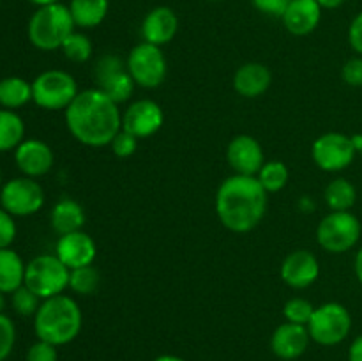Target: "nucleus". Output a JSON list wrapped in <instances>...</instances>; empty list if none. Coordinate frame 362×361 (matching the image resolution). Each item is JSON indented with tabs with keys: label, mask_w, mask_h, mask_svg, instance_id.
Wrapping results in <instances>:
<instances>
[{
	"label": "nucleus",
	"mask_w": 362,
	"mask_h": 361,
	"mask_svg": "<svg viewBox=\"0 0 362 361\" xmlns=\"http://www.w3.org/2000/svg\"><path fill=\"white\" fill-rule=\"evenodd\" d=\"M226 159L232 170L239 176L257 177L265 165V154L260 142L251 134H237L226 147Z\"/></svg>",
	"instance_id": "14"
},
{
	"label": "nucleus",
	"mask_w": 362,
	"mask_h": 361,
	"mask_svg": "<svg viewBox=\"0 0 362 361\" xmlns=\"http://www.w3.org/2000/svg\"><path fill=\"white\" fill-rule=\"evenodd\" d=\"M279 273H281V280L288 287L306 289L313 285L320 276V264L311 251L296 250L286 255Z\"/></svg>",
	"instance_id": "17"
},
{
	"label": "nucleus",
	"mask_w": 362,
	"mask_h": 361,
	"mask_svg": "<svg viewBox=\"0 0 362 361\" xmlns=\"http://www.w3.org/2000/svg\"><path fill=\"white\" fill-rule=\"evenodd\" d=\"M308 331L313 342L318 345L332 347L346 340V336L352 331V315L349 308L341 303H324L315 308L310 322H308Z\"/></svg>",
	"instance_id": "7"
},
{
	"label": "nucleus",
	"mask_w": 362,
	"mask_h": 361,
	"mask_svg": "<svg viewBox=\"0 0 362 361\" xmlns=\"http://www.w3.org/2000/svg\"><path fill=\"white\" fill-rule=\"evenodd\" d=\"M0 4H2V2H0Z\"/></svg>",
	"instance_id": "49"
},
{
	"label": "nucleus",
	"mask_w": 362,
	"mask_h": 361,
	"mask_svg": "<svg viewBox=\"0 0 362 361\" xmlns=\"http://www.w3.org/2000/svg\"><path fill=\"white\" fill-rule=\"evenodd\" d=\"M55 255L71 271V269L94 264L98 257V246L87 232L76 230V232L64 234L59 237L55 244Z\"/></svg>",
	"instance_id": "15"
},
{
	"label": "nucleus",
	"mask_w": 362,
	"mask_h": 361,
	"mask_svg": "<svg viewBox=\"0 0 362 361\" xmlns=\"http://www.w3.org/2000/svg\"><path fill=\"white\" fill-rule=\"evenodd\" d=\"M16 237V223L14 216L9 214L4 207H0V250L9 248Z\"/></svg>",
	"instance_id": "36"
},
{
	"label": "nucleus",
	"mask_w": 362,
	"mask_h": 361,
	"mask_svg": "<svg viewBox=\"0 0 362 361\" xmlns=\"http://www.w3.org/2000/svg\"><path fill=\"white\" fill-rule=\"evenodd\" d=\"M0 188H2V170H0Z\"/></svg>",
	"instance_id": "47"
},
{
	"label": "nucleus",
	"mask_w": 362,
	"mask_h": 361,
	"mask_svg": "<svg viewBox=\"0 0 362 361\" xmlns=\"http://www.w3.org/2000/svg\"><path fill=\"white\" fill-rule=\"evenodd\" d=\"M16 342V328L7 315L0 314V361H6Z\"/></svg>",
	"instance_id": "33"
},
{
	"label": "nucleus",
	"mask_w": 362,
	"mask_h": 361,
	"mask_svg": "<svg viewBox=\"0 0 362 361\" xmlns=\"http://www.w3.org/2000/svg\"><path fill=\"white\" fill-rule=\"evenodd\" d=\"M99 287V271L94 265H83V268L71 269L69 273V289L80 296H90Z\"/></svg>",
	"instance_id": "29"
},
{
	"label": "nucleus",
	"mask_w": 362,
	"mask_h": 361,
	"mask_svg": "<svg viewBox=\"0 0 362 361\" xmlns=\"http://www.w3.org/2000/svg\"><path fill=\"white\" fill-rule=\"evenodd\" d=\"M4 308H6V297L4 292H0V314H4Z\"/></svg>",
	"instance_id": "46"
},
{
	"label": "nucleus",
	"mask_w": 362,
	"mask_h": 361,
	"mask_svg": "<svg viewBox=\"0 0 362 361\" xmlns=\"http://www.w3.org/2000/svg\"><path fill=\"white\" fill-rule=\"evenodd\" d=\"M177 30H179V18H177L175 11L166 6H159L148 11L147 16L141 21L144 41L156 46L168 45L175 38Z\"/></svg>",
	"instance_id": "19"
},
{
	"label": "nucleus",
	"mask_w": 362,
	"mask_h": 361,
	"mask_svg": "<svg viewBox=\"0 0 362 361\" xmlns=\"http://www.w3.org/2000/svg\"><path fill=\"white\" fill-rule=\"evenodd\" d=\"M30 4L37 7H45V6H52V4H60V0H28Z\"/></svg>",
	"instance_id": "44"
},
{
	"label": "nucleus",
	"mask_w": 362,
	"mask_h": 361,
	"mask_svg": "<svg viewBox=\"0 0 362 361\" xmlns=\"http://www.w3.org/2000/svg\"><path fill=\"white\" fill-rule=\"evenodd\" d=\"M60 50H62L64 57H66L67 60L76 64L87 62V60L92 57V52H94V48H92V41L88 39V35L81 34V32H73V34L64 41L62 48Z\"/></svg>",
	"instance_id": "30"
},
{
	"label": "nucleus",
	"mask_w": 362,
	"mask_h": 361,
	"mask_svg": "<svg viewBox=\"0 0 362 361\" xmlns=\"http://www.w3.org/2000/svg\"><path fill=\"white\" fill-rule=\"evenodd\" d=\"M349 42L356 53L362 57V11L352 20L349 27Z\"/></svg>",
	"instance_id": "39"
},
{
	"label": "nucleus",
	"mask_w": 362,
	"mask_h": 361,
	"mask_svg": "<svg viewBox=\"0 0 362 361\" xmlns=\"http://www.w3.org/2000/svg\"><path fill=\"white\" fill-rule=\"evenodd\" d=\"M126 66L134 84L144 88L159 87L168 74V62L161 46L145 41L131 50L126 59Z\"/></svg>",
	"instance_id": "9"
},
{
	"label": "nucleus",
	"mask_w": 362,
	"mask_h": 361,
	"mask_svg": "<svg viewBox=\"0 0 362 361\" xmlns=\"http://www.w3.org/2000/svg\"><path fill=\"white\" fill-rule=\"evenodd\" d=\"M359 218L350 211H331L317 227V241L329 253H346L361 239Z\"/></svg>",
	"instance_id": "6"
},
{
	"label": "nucleus",
	"mask_w": 362,
	"mask_h": 361,
	"mask_svg": "<svg viewBox=\"0 0 362 361\" xmlns=\"http://www.w3.org/2000/svg\"><path fill=\"white\" fill-rule=\"evenodd\" d=\"M322 9H338L345 4V0H317Z\"/></svg>",
	"instance_id": "41"
},
{
	"label": "nucleus",
	"mask_w": 362,
	"mask_h": 361,
	"mask_svg": "<svg viewBox=\"0 0 362 361\" xmlns=\"http://www.w3.org/2000/svg\"><path fill=\"white\" fill-rule=\"evenodd\" d=\"M74 21L69 7L64 4L37 7L28 20V41L42 52L62 48L64 41L74 32Z\"/></svg>",
	"instance_id": "4"
},
{
	"label": "nucleus",
	"mask_w": 362,
	"mask_h": 361,
	"mask_svg": "<svg viewBox=\"0 0 362 361\" xmlns=\"http://www.w3.org/2000/svg\"><path fill=\"white\" fill-rule=\"evenodd\" d=\"M354 269H356V276L359 280V283L362 285V248L357 251L356 260H354Z\"/></svg>",
	"instance_id": "42"
},
{
	"label": "nucleus",
	"mask_w": 362,
	"mask_h": 361,
	"mask_svg": "<svg viewBox=\"0 0 362 361\" xmlns=\"http://www.w3.org/2000/svg\"><path fill=\"white\" fill-rule=\"evenodd\" d=\"M324 198L331 211H350L356 205L357 190L349 179L338 177L325 186Z\"/></svg>",
	"instance_id": "26"
},
{
	"label": "nucleus",
	"mask_w": 362,
	"mask_h": 361,
	"mask_svg": "<svg viewBox=\"0 0 362 361\" xmlns=\"http://www.w3.org/2000/svg\"><path fill=\"white\" fill-rule=\"evenodd\" d=\"M67 7L76 27L94 28L108 16L110 0H71Z\"/></svg>",
	"instance_id": "24"
},
{
	"label": "nucleus",
	"mask_w": 362,
	"mask_h": 361,
	"mask_svg": "<svg viewBox=\"0 0 362 361\" xmlns=\"http://www.w3.org/2000/svg\"><path fill=\"white\" fill-rule=\"evenodd\" d=\"M64 112L69 133L87 147L110 145L122 130L119 105L98 87L78 92L74 101Z\"/></svg>",
	"instance_id": "1"
},
{
	"label": "nucleus",
	"mask_w": 362,
	"mask_h": 361,
	"mask_svg": "<svg viewBox=\"0 0 362 361\" xmlns=\"http://www.w3.org/2000/svg\"><path fill=\"white\" fill-rule=\"evenodd\" d=\"M341 78L350 87H362V57H352L343 64Z\"/></svg>",
	"instance_id": "35"
},
{
	"label": "nucleus",
	"mask_w": 362,
	"mask_h": 361,
	"mask_svg": "<svg viewBox=\"0 0 362 361\" xmlns=\"http://www.w3.org/2000/svg\"><path fill=\"white\" fill-rule=\"evenodd\" d=\"M322 11L317 0H290L281 18L283 25L290 34L308 35L320 25Z\"/></svg>",
	"instance_id": "20"
},
{
	"label": "nucleus",
	"mask_w": 362,
	"mask_h": 361,
	"mask_svg": "<svg viewBox=\"0 0 362 361\" xmlns=\"http://www.w3.org/2000/svg\"><path fill=\"white\" fill-rule=\"evenodd\" d=\"M267 191L257 177L233 173L216 193V212L225 229L235 234L251 232L267 212Z\"/></svg>",
	"instance_id": "2"
},
{
	"label": "nucleus",
	"mask_w": 362,
	"mask_h": 361,
	"mask_svg": "<svg viewBox=\"0 0 362 361\" xmlns=\"http://www.w3.org/2000/svg\"><path fill=\"white\" fill-rule=\"evenodd\" d=\"M154 361H186V360L179 356H173V354H163V356L156 357Z\"/></svg>",
	"instance_id": "45"
},
{
	"label": "nucleus",
	"mask_w": 362,
	"mask_h": 361,
	"mask_svg": "<svg viewBox=\"0 0 362 361\" xmlns=\"http://www.w3.org/2000/svg\"><path fill=\"white\" fill-rule=\"evenodd\" d=\"M311 342L308 326L283 322L274 329L271 336V349L279 360L292 361L303 356Z\"/></svg>",
	"instance_id": "18"
},
{
	"label": "nucleus",
	"mask_w": 362,
	"mask_h": 361,
	"mask_svg": "<svg viewBox=\"0 0 362 361\" xmlns=\"http://www.w3.org/2000/svg\"><path fill=\"white\" fill-rule=\"evenodd\" d=\"M83 315L73 297L59 294L45 299L34 315V331L37 340L60 347L71 343L81 331Z\"/></svg>",
	"instance_id": "3"
},
{
	"label": "nucleus",
	"mask_w": 362,
	"mask_h": 361,
	"mask_svg": "<svg viewBox=\"0 0 362 361\" xmlns=\"http://www.w3.org/2000/svg\"><path fill=\"white\" fill-rule=\"evenodd\" d=\"M315 165L324 172H341L352 165L357 156L352 137L343 133H324L311 145Z\"/></svg>",
	"instance_id": "12"
},
{
	"label": "nucleus",
	"mask_w": 362,
	"mask_h": 361,
	"mask_svg": "<svg viewBox=\"0 0 362 361\" xmlns=\"http://www.w3.org/2000/svg\"><path fill=\"white\" fill-rule=\"evenodd\" d=\"M165 122V112L154 99H138L122 113V130L134 134L138 140L158 133Z\"/></svg>",
	"instance_id": "13"
},
{
	"label": "nucleus",
	"mask_w": 362,
	"mask_h": 361,
	"mask_svg": "<svg viewBox=\"0 0 362 361\" xmlns=\"http://www.w3.org/2000/svg\"><path fill=\"white\" fill-rule=\"evenodd\" d=\"M94 78L99 91L120 105L127 101L134 92V80L127 71L126 62L119 55L106 53L99 57L94 66Z\"/></svg>",
	"instance_id": "11"
},
{
	"label": "nucleus",
	"mask_w": 362,
	"mask_h": 361,
	"mask_svg": "<svg viewBox=\"0 0 362 361\" xmlns=\"http://www.w3.org/2000/svg\"><path fill=\"white\" fill-rule=\"evenodd\" d=\"M32 101V84L25 78L7 76L0 80V106L6 110H16Z\"/></svg>",
	"instance_id": "25"
},
{
	"label": "nucleus",
	"mask_w": 362,
	"mask_h": 361,
	"mask_svg": "<svg viewBox=\"0 0 362 361\" xmlns=\"http://www.w3.org/2000/svg\"><path fill=\"white\" fill-rule=\"evenodd\" d=\"M69 273L55 253L39 255L27 264L23 285L45 301L64 294V290L69 287Z\"/></svg>",
	"instance_id": "5"
},
{
	"label": "nucleus",
	"mask_w": 362,
	"mask_h": 361,
	"mask_svg": "<svg viewBox=\"0 0 362 361\" xmlns=\"http://www.w3.org/2000/svg\"><path fill=\"white\" fill-rule=\"evenodd\" d=\"M349 361H362V335L357 336L349 349Z\"/></svg>",
	"instance_id": "40"
},
{
	"label": "nucleus",
	"mask_w": 362,
	"mask_h": 361,
	"mask_svg": "<svg viewBox=\"0 0 362 361\" xmlns=\"http://www.w3.org/2000/svg\"><path fill=\"white\" fill-rule=\"evenodd\" d=\"M251 4H253L260 13L269 14V16L274 18H283L290 0H251Z\"/></svg>",
	"instance_id": "38"
},
{
	"label": "nucleus",
	"mask_w": 362,
	"mask_h": 361,
	"mask_svg": "<svg viewBox=\"0 0 362 361\" xmlns=\"http://www.w3.org/2000/svg\"><path fill=\"white\" fill-rule=\"evenodd\" d=\"M352 142H354V147H356L357 154L362 156V133L352 134Z\"/></svg>",
	"instance_id": "43"
},
{
	"label": "nucleus",
	"mask_w": 362,
	"mask_h": 361,
	"mask_svg": "<svg viewBox=\"0 0 362 361\" xmlns=\"http://www.w3.org/2000/svg\"><path fill=\"white\" fill-rule=\"evenodd\" d=\"M233 91L247 99L260 98L269 91L272 84V74L269 67L262 62H246L233 74Z\"/></svg>",
	"instance_id": "21"
},
{
	"label": "nucleus",
	"mask_w": 362,
	"mask_h": 361,
	"mask_svg": "<svg viewBox=\"0 0 362 361\" xmlns=\"http://www.w3.org/2000/svg\"><path fill=\"white\" fill-rule=\"evenodd\" d=\"M78 92L73 74L62 69H48L32 81V101L45 110H66Z\"/></svg>",
	"instance_id": "8"
},
{
	"label": "nucleus",
	"mask_w": 362,
	"mask_h": 361,
	"mask_svg": "<svg viewBox=\"0 0 362 361\" xmlns=\"http://www.w3.org/2000/svg\"><path fill=\"white\" fill-rule=\"evenodd\" d=\"M59 354H57V347L48 342L37 340L32 343L30 349L27 350V361H57Z\"/></svg>",
	"instance_id": "37"
},
{
	"label": "nucleus",
	"mask_w": 362,
	"mask_h": 361,
	"mask_svg": "<svg viewBox=\"0 0 362 361\" xmlns=\"http://www.w3.org/2000/svg\"><path fill=\"white\" fill-rule=\"evenodd\" d=\"M315 306L304 297H292L285 303L283 308V315H285L286 322H293V324L308 326L311 315H313Z\"/></svg>",
	"instance_id": "32"
},
{
	"label": "nucleus",
	"mask_w": 362,
	"mask_h": 361,
	"mask_svg": "<svg viewBox=\"0 0 362 361\" xmlns=\"http://www.w3.org/2000/svg\"><path fill=\"white\" fill-rule=\"evenodd\" d=\"M138 142L140 140H138L134 134L127 133L126 130H120L119 133L115 134V138L112 140L110 147H112L113 154H115L117 158H131V156L136 152Z\"/></svg>",
	"instance_id": "34"
},
{
	"label": "nucleus",
	"mask_w": 362,
	"mask_h": 361,
	"mask_svg": "<svg viewBox=\"0 0 362 361\" xmlns=\"http://www.w3.org/2000/svg\"><path fill=\"white\" fill-rule=\"evenodd\" d=\"M207 2H221V0H207Z\"/></svg>",
	"instance_id": "48"
},
{
	"label": "nucleus",
	"mask_w": 362,
	"mask_h": 361,
	"mask_svg": "<svg viewBox=\"0 0 362 361\" xmlns=\"http://www.w3.org/2000/svg\"><path fill=\"white\" fill-rule=\"evenodd\" d=\"M25 269L27 264L23 258L11 248L0 250V292L13 294L25 283Z\"/></svg>",
	"instance_id": "23"
},
{
	"label": "nucleus",
	"mask_w": 362,
	"mask_h": 361,
	"mask_svg": "<svg viewBox=\"0 0 362 361\" xmlns=\"http://www.w3.org/2000/svg\"><path fill=\"white\" fill-rule=\"evenodd\" d=\"M14 161L25 177L37 179V177L46 176L53 168L55 156L46 142L37 140V138H25L14 149Z\"/></svg>",
	"instance_id": "16"
},
{
	"label": "nucleus",
	"mask_w": 362,
	"mask_h": 361,
	"mask_svg": "<svg viewBox=\"0 0 362 361\" xmlns=\"http://www.w3.org/2000/svg\"><path fill=\"white\" fill-rule=\"evenodd\" d=\"M23 140V119L14 110H0V152L14 151Z\"/></svg>",
	"instance_id": "27"
},
{
	"label": "nucleus",
	"mask_w": 362,
	"mask_h": 361,
	"mask_svg": "<svg viewBox=\"0 0 362 361\" xmlns=\"http://www.w3.org/2000/svg\"><path fill=\"white\" fill-rule=\"evenodd\" d=\"M288 177L290 173L285 163L274 159V161H265V165L258 172L257 179L260 180V184L267 193H278L286 186Z\"/></svg>",
	"instance_id": "28"
},
{
	"label": "nucleus",
	"mask_w": 362,
	"mask_h": 361,
	"mask_svg": "<svg viewBox=\"0 0 362 361\" xmlns=\"http://www.w3.org/2000/svg\"><path fill=\"white\" fill-rule=\"evenodd\" d=\"M11 303H13L14 311H16L18 315L30 317V315L37 314L42 299L37 296V294L32 292L27 285H21L20 289H16L13 294H11Z\"/></svg>",
	"instance_id": "31"
},
{
	"label": "nucleus",
	"mask_w": 362,
	"mask_h": 361,
	"mask_svg": "<svg viewBox=\"0 0 362 361\" xmlns=\"http://www.w3.org/2000/svg\"><path fill=\"white\" fill-rule=\"evenodd\" d=\"M45 205V190L32 177H14L0 188V207L13 216H32Z\"/></svg>",
	"instance_id": "10"
},
{
	"label": "nucleus",
	"mask_w": 362,
	"mask_h": 361,
	"mask_svg": "<svg viewBox=\"0 0 362 361\" xmlns=\"http://www.w3.org/2000/svg\"><path fill=\"white\" fill-rule=\"evenodd\" d=\"M85 218H87L85 216V209L81 207L80 202L73 200V198H62V200H59L53 205L52 212H49L52 229L59 236L81 230Z\"/></svg>",
	"instance_id": "22"
}]
</instances>
